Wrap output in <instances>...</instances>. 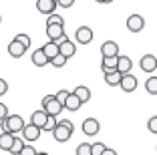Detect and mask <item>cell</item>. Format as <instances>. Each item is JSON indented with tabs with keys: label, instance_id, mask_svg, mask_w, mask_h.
<instances>
[{
	"label": "cell",
	"instance_id": "obj_32",
	"mask_svg": "<svg viewBox=\"0 0 157 155\" xmlns=\"http://www.w3.org/2000/svg\"><path fill=\"white\" fill-rule=\"evenodd\" d=\"M14 38H16L18 42H22V45L26 46V48H30V37H28V34H16Z\"/></svg>",
	"mask_w": 157,
	"mask_h": 155
},
{
	"label": "cell",
	"instance_id": "obj_29",
	"mask_svg": "<svg viewBox=\"0 0 157 155\" xmlns=\"http://www.w3.org/2000/svg\"><path fill=\"white\" fill-rule=\"evenodd\" d=\"M77 155H93L91 153V143H78Z\"/></svg>",
	"mask_w": 157,
	"mask_h": 155
},
{
	"label": "cell",
	"instance_id": "obj_17",
	"mask_svg": "<svg viewBox=\"0 0 157 155\" xmlns=\"http://www.w3.org/2000/svg\"><path fill=\"white\" fill-rule=\"evenodd\" d=\"M46 119H48L46 111H44V109H40V111H34V113L30 115V123L42 129V127H44V123H46Z\"/></svg>",
	"mask_w": 157,
	"mask_h": 155
},
{
	"label": "cell",
	"instance_id": "obj_15",
	"mask_svg": "<svg viewBox=\"0 0 157 155\" xmlns=\"http://www.w3.org/2000/svg\"><path fill=\"white\" fill-rule=\"evenodd\" d=\"M30 60H33V64L34 67H46V64H51V60H48V56L44 55V50L42 48H36V50H33V56H30Z\"/></svg>",
	"mask_w": 157,
	"mask_h": 155
},
{
	"label": "cell",
	"instance_id": "obj_33",
	"mask_svg": "<svg viewBox=\"0 0 157 155\" xmlns=\"http://www.w3.org/2000/svg\"><path fill=\"white\" fill-rule=\"evenodd\" d=\"M147 129H149L151 133H155V135H157V115H155V117H151V119L147 121Z\"/></svg>",
	"mask_w": 157,
	"mask_h": 155
},
{
	"label": "cell",
	"instance_id": "obj_19",
	"mask_svg": "<svg viewBox=\"0 0 157 155\" xmlns=\"http://www.w3.org/2000/svg\"><path fill=\"white\" fill-rule=\"evenodd\" d=\"M73 93L78 97V99H81V103H83V105L91 101V89H89V87H85V85H77Z\"/></svg>",
	"mask_w": 157,
	"mask_h": 155
},
{
	"label": "cell",
	"instance_id": "obj_16",
	"mask_svg": "<svg viewBox=\"0 0 157 155\" xmlns=\"http://www.w3.org/2000/svg\"><path fill=\"white\" fill-rule=\"evenodd\" d=\"M101 55H103V56H117V55H119V45H117V42H113V41L103 42Z\"/></svg>",
	"mask_w": 157,
	"mask_h": 155
},
{
	"label": "cell",
	"instance_id": "obj_11",
	"mask_svg": "<svg viewBox=\"0 0 157 155\" xmlns=\"http://www.w3.org/2000/svg\"><path fill=\"white\" fill-rule=\"evenodd\" d=\"M63 107H65V111H71V113H77L81 107H83V103H81V99H78L75 93H69L65 99V103H63Z\"/></svg>",
	"mask_w": 157,
	"mask_h": 155
},
{
	"label": "cell",
	"instance_id": "obj_25",
	"mask_svg": "<svg viewBox=\"0 0 157 155\" xmlns=\"http://www.w3.org/2000/svg\"><path fill=\"white\" fill-rule=\"evenodd\" d=\"M26 145V141L24 139H20V137H14V143H12V147L8 149V153H12V155H18L20 151H22V147Z\"/></svg>",
	"mask_w": 157,
	"mask_h": 155
},
{
	"label": "cell",
	"instance_id": "obj_7",
	"mask_svg": "<svg viewBox=\"0 0 157 155\" xmlns=\"http://www.w3.org/2000/svg\"><path fill=\"white\" fill-rule=\"evenodd\" d=\"M145 28V18L141 14H129L127 16V30L129 32H141Z\"/></svg>",
	"mask_w": 157,
	"mask_h": 155
},
{
	"label": "cell",
	"instance_id": "obj_12",
	"mask_svg": "<svg viewBox=\"0 0 157 155\" xmlns=\"http://www.w3.org/2000/svg\"><path fill=\"white\" fill-rule=\"evenodd\" d=\"M26 50L28 48L22 45V42H18L16 38H14V41H10V45H8V55L12 56V59H22Z\"/></svg>",
	"mask_w": 157,
	"mask_h": 155
},
{
	"label": "cell",
	"instance_id": "obj_41",
	"mask_svg": "<svg viewBox=\"0 0 157 155\" xmlns=\"http://www.w3.org/2000/svg\"><path fill=\"white\" fill-rule=\"evenodd\" d=\"M0 22H2V16H0Z\"/></svg>",
	"mask_w": 157,
	"mask_h": 155
},
{
	"label": "cell",
	"instance_id": "obj_27",
	"mask_svg": "<svg viewBox=\"0 0 157 155\" xmlns=\"http://www.w3.org/2000/svg\"><path fill=\"white\" fill-rule=\"evenodd\" d=\"M67 60H69V59H67V56H63V55L59 52L55 59H51V64H52V67H56V68H63V67L67 64Z\"/></svg>",
	"mask_w": 157,
	"mask_h": 155
},
{
	"label": "cell",
	"instance_id": "obj_18",
	"mask_svg": "<svg viewBox=\"0 0 157 155\" xmlns=\"http://www.w3.org/2000/svg\"><path fill=\"white\" fill-rule=\"evenodd\" d=\"M14 133H8V131H2L0 133V149L2 151H8L10 147H12V143H14Z\"/></svg>",
	"mask_w": 157,
	"mask_h": 155
},
{
	"label": "cell",
	"instance_id": "obj_3",
	"mask_svg": "<svg viewBox=\"0 0 157 155\" xmlns=\"http://www.w3.org/2000/svg\"><path fill=\"white\" fill-rule=\"evenodd\" d=\"M42 109L46 111V115H55V117H59L60 111L65 109V107H63V103L56 99V95H46L44 99H42Z\"/></svg>",
	"mask_w": 157,
	"mask_h": 155
},
{
	"label": "cell",
	"instance_id": "obj_1",
	"mask_svg": "<svg viewBox=\"0 0 157 155\" xmlns=\"http://www.w3.org/2000/svg\"><path fill=\"white\" fill-rule=\"evenodd\" d=\"M73 131H75L73 121H69V119H63V121H59V123H56V127L52 129V137H55L56 143H65V141H69V139H71Z\"/></svg>",
	"mask_w": 157,
	"mask_h": 155
},
{
	"label": "cell",
	"instance_id": "obj_2",
	"mask_svg": "<svg viewBox=\"0 0 157 155\" xmlns=\"http://www.w3.org/2000/svg\"><path fill=\"white\" fill-rule=\"evenodd\" d=\"M0 125H2V131H8V133H20L22 131V127L26 123H24V119L20 117V115H8V117L4 119V121H0Z\"/></svg>",
	"mask_w": 157,
	"mask_h": 155
},
{
	"label": "cell",
	"instance_id": "obj_9",
	"mask_svg": "<svg viewBox=\"0 0 157 155\" xmlns=\"http://www.w3.org/2000/svg\"><path fill=\"white\" fill-rule=\"evenodd\" d=\"M75 41H77L78 45H89V42H93V30L89 26H78L77 30H75Z\"/></svg>",
	"mask_w": 157,
	"mask_h": 155
},
{
	"label": "cell",
	"instance_id": "obj_38",
	"mask_svg": "<svg viewBox=\"0 0 157 155\" xmlns=\"http://www.w3.org/2000/svg\"><path fill=\"white\" fill-rule=\"evenodd\" d=\"M103 155H117V151H115V149H109V147H105Z\"/></svg>",
	"mask_w": 157,
	"mask_h": 155
},
{
	"label": "cell",
	"instance_id": "obj_31",
	"mask_svg": "<svg viewBox=\"0 0 157 155\" xmlns=\"http://www.w3.org/2000/svg\"><path fill=\"white\" fill-rule=\"evenodd\" d=\"M38 153V151L36 149H34V147L33 145H30V143H26V145H24L22 147V151H20V153L18 155H36Z\"/></svg>",
	"mask_w": 157,
	"mask_h": 155
},
{
	"label": "cell",
	"instance_id": "obj_21",
	"mask_svg": "<svg viewBox=\"0 0 157 155\" xmlns=\"http://www.w3.org/2000/svg\"><path fill=\"white\" fill-rule=\"evenodd\" d=\"M42 50H44V55L48 56V60L55 59V56L60 52V50H59V42H55V41H48L44 46H42Z\"/></svg>",
	"mask_w": 157,
	"mask_h": 155
},
{
	"label": "cell",
	"instance_id": "obj_35",
	"mask_svg": "<svg viewBox=\"0 0 157 155\" xmlns=\"http://www.w3.org/2000/svg\"><path fill=\"white\" fill-rule=\"evenodd\" d=\"M56 4H59L60 8H71V6L75 4V0H56Z\"/></svg>",
	"mask_w": 157,
	"mask_h": 155
},
{
	"label": "cell",
	"instance_id": "obj_13",
	"mask_svg": "<svg viewBox=\"0 0 157 155\" xmlns=\"http://www.w3.org/2000/svg\"><path fill=\"white\" fill-rule=\"evenodd\" d=\"M59 50H60V55H63V56L71 59V56H75V52H77V46H75L73 41L65 38V41H60V42H59Z\"/></svg>",
	"mask_w": 157,
	"mask_h": 155
},
{
	"label": "cell",
	"instance_id": "obj_8",
	"mask_svg": "<svg viewBox=\"0 0 157 155\" xmlns=\"http://www.w3.org/2000/svg\"><path fill=\"white\" fill-rule=\"evenodd\" d=\"M139 67L143 73H155L157 71V56L155 55H143L139 60Z\"/></svg>",
	"mask_w": 157,
	"mask_h": 155
},
{
	"label": "cell",
	"instance_id": "obj_5",
	"mask_svg": "<svg viewBox=\"0 0 157 155\" xmlns=\"http://www.w3.org/2000/svg\"><path fill=\"white\" fill-rule=\"evenodd\" d=\"M22 139L26 143H34L38 139V137H40V133H42V129L40 127H36V125H33V123H28V125H24L22 127Z\"/></svg>",
	"mask_w": 157,
	"mask_h": 155
},
{
	"label": "cell",
	"instance_id": "obj_30",
	"mask_svg": "<svg viewBox=\"0 0 157 155\" xmlns=\"http://www.w3.org/2000/svg\"><path fill=\"white\" fill-rule=\"evenodd\" d=\"M105 143H101V141H99V143H91V153L93 155H103V151H105Z\"/></svg>",
	"mask_w": 157,
	"mask_h": 155
},
{
	"label": "cell",
	"instance_id": "obj_36",
	"mask_svg": "<svg viewBox=\"0 0 157 155\" xmlns=\"http://www.w3.org/2000/svg\"><path fill=\"white\" fill-rule=\"evenodd\" d=\"M6 93H8V83H6L4 79H0V97L6 95Z\"/></svg>",
	"mask_w": 157,
	"mask_h": 155
},
{
	"label": "cell",
	"instance_id": "obj_24",
	"mask_svg": "<svg viewBox=\"0 0 157 155\" xmlns=\"http://www.w3.org/2000/svg\"><path fill=\"white\" fill-rule=\"evenodd\" d=\"M145 91H147L149 95H157V77L155 75H151V77L145 81Z\"/></svg>",
	"mask_w": 157,
	"mask_h": 155
},
{
	"label": "cell",
	"instance_id": "obj_28",
	"mask_svg": "<svg viewBox=\"0 0 157 155\" xmlns=\"http://www.w3.org/2000/svg\"><path fill=\"white\" fill-rule=\"evenodd\" d=\"M46 24H65V18L60 16V14H48V18H46Z\"/></svg>",
	"mask_w": 157,
	"mask_h": 155
},
{
	"label": "cell",
	"instance_id": "obj_10",
	"mask_svg": "<svg viewBox=\"0 0 157 155\" xmlns=\"http://www.w3.org/2000/svg\"><path fill=\"white\" fill-rule=\"evenodd\" d=\"M99 131H101V125H99V121L95 117H89V119L83 121V133L85 135L93 137V135H97Z\"/></svg>",
	"mask_w": 157,
	"mask_h": 155
},
{
	"label": "cell",
	"instance_id": "obj_40",
	"mask_svg": "<svg viewBox=\"0 0 157 155\" xmlns=\"http://www.w3.org/2000/svg\"><path fill=\"white\" fill-rule=\"evenodd\" d=\"M36 155H48V153H36Z\"/></svg>",
	"mask_w": 157,
	"mask_h": 155
},
{
	"label": "cell",
	"instance_id": "obj_22",
	"mask_svg": "<svg viewBox=\"0 0 157 155\" xmlns=\"http://www.w3.org/2000/svg\"><path fill=\"white\" fill-rule=\"evenodd\" d=\"M131 67H133V63H131L129 56H121L119 55V60H117V71H119L121 75H123V73H131Z\"/></svg>",
	"mask_w": 157,
	"mask_h": 155
},
{
	"label": "cell",
	"instance_id": "obj_37",
	"mask_svg": "<svg viewBox=\"0 0 157 155\" xmlns=\"http://www.w3.org/2000/svg\"><path fill=\"white\" fill-rule=\"evenodd\" d=\"M71 91H67V89H63V91H59L56 93V99L60 101V103H65V99H67V95H69Z\"/></svg>",
	"mask_w": 157,
	"mask_h": 155
},
{
	"label": "cell",
	"instance_id": "obj_4",
	"mask_svg": "<svg viewBox=\"0 0 157 155\" xmlns=\"http://www.w3.org/2000/svg\"><path fill=\"white\" fill-rule=\"evenodd\" d=\"M46 34L48 38L55 42H60L67 38V32H65V24H46Z\"/></svg>",
	"mask_w": 157,
	"mask_h": 155
},
{
	"label": "cell",
	"instance_id": "obj_23",
	"mask_svg": "<svg viewBox=\"0 0 157 155\" xmlns=\"http://www.w3.org/2000/svg\"><path fill=\"white\" fill-rule=\"evenodd\" d=\"M117 60H119V55L117 56H103V63H101L103 73H107V71H115L117 68Z\"/></svg>",
	"mask_w": 157,
	"mask_h": 155
},
{
	"label": "cell",
	"instance_id": "obj_6",
	"mask_svg": "<svg viewBox=\"0 0 157 155\" xmlns=\"http://www.w3.org/2000/svg\"><path fill=\"white\" fill-rule=\"evenodd\" d=\"M137 85H139V81H137V77H135V75H131V73H123V75H121L119 87L123 89L125 93H133L135 89H137Z\"/></svg>",
	"mask_w": 157,
	"mask_h": 155
},
{
	"label": "cell",
	"instance_id": "obj_14",
	"mask_svg": "<svg viewBox=\"0 0 157 155\" xmlns=\"http://www.w3.org/2000/svg\"><path fill=\"white\" fill-rule=\"evenodd\" d=\"M56 0H36V10L40 14H52L56 10Z\"/></svg>",
	"mask_w": 157,
	"mask_h": 155
},
{
	"label": "cell",
	"instance_id": "obj_20",
	"mask_svg": "<svg viewBox=\"0 0 157 155\" xmlns=\"http://www.w3.org/2000/svg\"><path fill=\"white\" fill-rule=\"evenodd\" d=\"M105 83L109 85V87H119V83H121V73L119 71H107L105 73Z\"/></svg>",
	"mask_w": 157,
	"mask_h": 155
},
{
	"label": "cell",
	"instance_id": "obj_26",
	"mask_svg": "<svg viewBox=\"0 0 157 155\" xmlns=\"http://www.w3.org/2000/svg\"><path fill=\"white\" fill-rule=\"evenodd\" d=\"M56 123H59V119H56L55 115H48V119H46V123H44V127H42V131H51L52 133V129L56 127Z\"/></svg>",
	"mask_w": 157,
	"mask_h": 155
},
{
	"label": "cell",
	"instance_id": "obj_39",
	"mask_svg": "<svg viewBox=\"0 0 157 155\" xmlns=\"http://www.w3.org/2000/svg\"><path fill=\"white\" fill-rule=\"evenodd\" d=\"M95 2H99V4H111L113 0H95Z\"/></svg>",
	"mask_w": 157,
	"mask_h": 155
},
{
	"label": "cell",
	"instance_id": "obj_34",
	"mask_svg": "<svg viewBox=\"0 0 157 155\" xmlns=\"http://www.w3.org/2000/svg\"><path fill=\"white\" fill-rule=\"evenodd\" d=\"M8 115H10V113H8V107H6L4 103H0V121H4Z\"/></svg>",
	"mask_w": 157,
	"mask_h": 155
}]
</instances>
